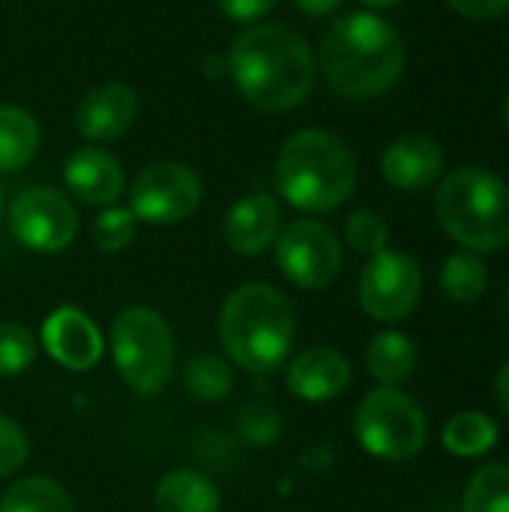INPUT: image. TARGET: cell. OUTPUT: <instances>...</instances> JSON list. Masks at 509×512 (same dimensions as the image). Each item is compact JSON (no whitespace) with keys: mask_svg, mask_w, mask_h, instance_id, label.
Instances as JSON below:
<instances>
[{"mask_svg":"<svg viewBox=\"0 0 509 512\" xmlns=\"http://www.w3.org/2000/svg\"><path fill=\"white\" fill-rule=\"evenodd\" d=\"M237 90L264 111L300 105L315 84V57L306 36L288 24L246 27L228 54Z\"/></svg>","mask_w":509,"mask_h":512,"instance_id":"6da1fadb","label":"cell"},{"mask_svg":"<svg viewBox=\"0 0 509 512\" xmlns=\"http://www.w3.org/2000/svg\"><path fill=\"white\" fill-rule=\"evenodd\" d=\"M321 72L330 87L348 99L387 93L405 69L402 36L372 12L339 18L321 42Z\"/></svg>","mask_w":509,"mask_h":512,"instance_id":"7a4b0ae2","label":"cell"},{"mask_svg":"<svg viewBox=\"0 0 509 512\" xmlns=\"http://www.w3.org/2000/svg\"><path fill=\"white\" fill-rule=\"evenodd\" d=\"M294 336V306L279 288L246 282L228 294L219 315V339L237 366L249 372L282 369L294 348Z\"/></svg>","mask_w":509,"mask_h":512,"instance_id":"3957f363","label":"cell"},{"mask_svg":"<svg viewBox=\"0 0 509 512\" xmlns=\"http://www.w3.org/2000/svg\"><path fill=\"white\" fill-rule=\"evenodd\" d=\"M276 183L297 210H336L357 186V162L348 144L324 129L294 132L276 162Z\"/></svg>","mask_w":509,"mask_h":512,"instance_id":"277c9868","label":"cell"},{"mask_svg":"<svg viewBox=\"0 0 509 512\" xmlns=\"http://www.w3.org/2000/svg\"><path fill=\"white\" fill-rule=\"evenodd\" d=\"M435 213L468 252H495L509 243V186L486 168L468 165L447 174L435 195Z\"/></svg>","mask_w":509,"mask_h":512,"instance_id":"5b68a950","label":"cell"},{"mask_svg":"<svg viewBox=\"0 0 509 512\" xmlns=\"http://www.w3.org/2000/svg\"><path fill=\"white\" fill-rule=\"evenodd\" d=\"M111 354L135 393L156 396L174 372V333L156 309L129 306L111 324Z\"/></svg>","mask_w":509,"mask_h":512,"instance_id":"8992f818","label":"cell"},{"mask_svg":"<svg viewBox=\"0 0 509 512\" xmlns=\"http://www.w3.org/2000/svg\"><path fill=\"white\" fill-rule=\"evenodd\" d=\"M354 435L360 447L384 462L414 459L429 438V423L423 408L399 387L372 390L354 417Z\"/></svg>","mask_w":509,"mask_h":512,"instance_id":"52a82bcc","label":"cell"},{"mask_svg":"<svg viewBox=\"0 0 509 512\" xmlns=\"http://www.w3.org/2000/svg\"><path fill=\"white\" fill-rule=\"evenodd\" d=\"M276 261L288 282L306 291H318L339 276L342 246L327 225L315 219H297L279 231Z\"/></svg>","mask_w":509,"mask_h":512,"instance_id":"ba28073f","label":"cell"},{"mask_svg":"<svg viewBox=\"0 0 509 512\" xmlns=\"http://www.w3.org/2000/svg\"><path fill=\"white\" fill-rule=\"evenodd\" d=\"M129 204L135 219L150 225H174L201 207V180L180 162H153L135 177Z\"/></svg>","mask_w":509,"mask_h":512,"instance_id":"9c48e42d","label":"cell"},{"mask_svg":"<svg viewBox=\"0 0 509 512\" xmlns=\"http://www.w3.org/2000/svg\"><path fill=\"white\" fill-rule=\"evenodd\" d=\"M12 237L33 252H63L78 234V213L72 201L48 186L24 189L9 207Z\"/></svg>","mask_w":509,"mask_h":512,"instance_id":"30bf717a","label":"cell"},{"mask_svg":"<svg viewBox=\"0 0 509 512\" xmlns=\"http://www.w3.org/2000/svg\"><path fill=\"white\" fill-rule=\"evenodd\" d=\"M423 294L420 264L405 252H378L369 258L360 276V306L375 321L408 318Z\"/></svg>","mask_w":509,"mask_h":512,"instance_id":"8fae6325","label":"cell"},{"mask_svg":"<svg viewBox=\"0 0 509 512\" xmlns=\"http://www.w3.org/2000/svg\"><path fill=\"white\" fill-rule=\"evenodd\" d=\"M42 345L45 351L72 372H87L102 360V333L99 327L75 306L54 309L42 324Z\"/></svg>","mask_w":509,"mask_h":512,"instance_id":"7c38bea8","label":"cell"},{"mask_svg":"<svg viewBox=\"0 0 509 512\" xmlns=\"http://www.w3.org/2000/svg\"><path fill=\"white\" fill-rule=\"evenodd\" d=\"M288 390L303 402L339 399L351 384V363L342 351L330 345H315L300 351L288 366Z\"/></svg>","mask_w":509,"mask_h":512,"instance_id":"4fadbf2b","label":"cell"},{"mask_svg":"<svg viewBox=\"0 0 509 512\" xmlns=\"http://www.w3.org/2000/svg\"><path fill=\"white\" fill-rule=\"evenodd\" d=\"M282 231V207L273 195H246L237 201L222 225V237L237 255H261L270 243H276Z\"/></svg>","mask_w":509,"mask_h":512,"instance_id":"5bb4252c","label":"cell"},{"mask_svg":"<svg viewBox=\"0 0 509 512\" xmlns=\"http://www.w3.org/2000/svg\"><path fill=\"white\" fill-rule=\"evenodd\" d=\"M381 171L402 192H423L444 174V150L429 135H405L384 150Z\"/></svg>","mask_w":509,"mask_h":512,"instance_id":"9a60e30c","label":"cell"},{"mask_svg":"<svg viewBox=\"0 0 509 512\" xmlns=\"http://www.w3.org/2000/svg\"><path fill=\"white\" fill-rule=\"evenodd\" d=\"M138 114L135 90L126 84H102L93 87L75 108V126L90 141H111L120 138Z\"/></svg>","mask_w":509,"mask_h":512,"instance_id":"2e32d148","label":"cell"},{"mask_svg":"<svg viewBox=\"0 0 509 512\" xmlns=\"http://www.w3.org/2000/svg\"><path fill=\"white\" fill-rule=\"evenodd\" d=\"M66 186L84 204H111L123 192V168L111 153L81 147L66 162Z\"/></svg>","mask_w":509,"mask_h":512,"instance_id":"e0dca14e","label":"cell"},{"mask_svg":"<svg viewBox=\"0 0 509 512\" xmlns=\"http://www.w3.org/2000/svg\"><path fill=\"white\" fill-rule=\"evenodd\" d=\"M222 495L216 483L192 468L168 471L156 486V510L159 512H219Z\"/></svg>","mask_w":509,"mask_h":512,"instance_id":"ac0fdd59","label":"cell"},{"mask_svg":"<svg viewBox=\"0 0 509 512\" xmlns=\"http://www.w3.org/2000/svg\"><path fill=\"white\" fill-rule=\"evenodd\" d=\"M417 360H420L417 345L399 330L378 333L366 351V366H369L372 378L381 381V387L405 384L417 372Z\"/></svg>","mask_w":509,"mask_h":512,"instance_id":"d6986e66","label":"cell"},{"mask_svg":"<svg viewBox=\"0 0 509 512\" xmlns=\"http://www.w3.org/2000/svg\"><path fill=\"white\" fill-rule=\"evenodd\" d=\"M39 150L36 120L15 105H0V171L24 168Z\"/></svg>","mask_w":509,"mask_h":512,"instance_id":"ffe728a7","label":"cell"},{"mask_svg":"<svg viewBox=\"0 0 509 512\" xmlns=\"http://www.w3.org/2000/svg\"><path fill=\"white\" fill-rule=\"evenodd\" d=\"M498 423L483 414V411H462L456 414L447 426H444V447L453 453V456H462V459H474V456H483L489 453L495 444H498Z\"/></svg>","mask_w":509,"mask_h":512,"instance_id":"44dd1931","label":"cell"},{"mask_svg":"<svg viewBox=\"0 0 509 512\" xmlns=\"http://www.w3.org/2000/svg\"><path fill=\"white\" fill-rule=\"evenodd\" d=\"M0 512H75V504L57 480L27 477L3 492Z\"/></svg>","mask_w":509,"mask_h":512,"instance_id":"7402d4cb","label":"cell"},{"mask_svg":"<svg viewBox=\"0 0 509 512\" xmlns=\"http://www.w3.org/2000/svg\"><path fill=\"white\" fill-rule=\"evenodd\" d=\"M441 288L453 303H474L489 288V267L477 252H456L441 267Z\"/></svg>","mask_w":509,"mask_h":512,"instance_id":"603a6c76","label":"cell"},{"mask_svg":"<svg viewBox=\"0 0 509 512\" xmlns=\"http://www.w3.org/2000/svg\"><path fill=\"white\" fill-rule=\"evenodd\" d=\"M462 512H509V465H483L462 498Z\"/></svg>","mask_w":509,"mask_h":512,"instance_id":"cb8c5ba5","label":"cell"},{"mask_svg":"<svg viewBox=\"0 0 509 512\" xmlns=\"http://www.w3.org/2000/svg\"><path fill=\"white\" fill-rule=\"evenodd\" d=\"M183 381H186V390H189L195 399H201V402H219V399H225V396L234 390V384H237L231 366H228L225 360H219V357H210V354L192 360V363L186 366Z\"/></svg>","mask_w":509,"mask_h":512,"instance_id":"d4e9b609","label":"cell"},{"mask_svg":"<svg viewBox=\"0 0 509 512\" xmlns=\"http://www.w3.org/2000/svg\"><path fill=\"white\" fill-rule=\"evenodd\" d=\"M138 234V219L132 210H123V207H108L105 213L96 216L93 222V246L102 249V252H120L126 249Z\"/></svg>","mask_w":509,"mask_h":512,"instance_id":"484cf974","label":"cell"},{"mask_svg":"<svg viewBox=\"0 0 509 512\" xmlns=\"http://www.w3.org/2000/svg\"><path fill=\"white\" fill-rule=\"evenodd\" d=\"M36 360L33 333L21 324H0V378L21 375Z\"/></svg>","mask_w":509,"mask_h":512,"instance_id":"4316f807","label":"cell"},{"mask_svg":"<svg viewBox=\"0 0 509 512\" xmlns=\"http://www.w3.org/2000/svg\"><path fill=\"white\" fill-rule=\"evenodd\" d=\"M345 237H348L351 249L372 258V255L387 249L390 228H387V219L378 210H357V213H351V219L345 225Z\"/></svg>","mask_w":509,"mask_h":512,"instance_id":"83f0119b","label":"cell"},{"mask_svg":"<svg viewBox=\"0 0 509 512\" xmlns=\"http://www.w3.org/2000/svg\"><path fill=\"white\" fill-rule=\"evenodd\" d=\"M27 453H30V441L24 429L0 414V477L15 474L27 462Z\"/></svg>","mask_w":509,"mask_h":512,"instance_id":"f1b7e54d","label":"cell"},{"mask_svg":"<svg viewBox=\"0 0 509 512\" xmlns=\"http://www.w3.org/2000/svg\"><path fill=\"white\" fill-rule=\"evenodd\" d=\"M459 15H465V18H477V21H483V18H498V15H504L509 12V0H447Z\"/></svg>","mask_w":509,"mask_h":512,"instance_id":"f546056e","label":"cell"},{"mask_svg":"<svg viewBox=\"0 0 509 512\" xmlns=\"http://www.w3.org/2000/svg\"><path fill=\"white\" fill-rule=\"evenodd\" d=\"M219 6L234 21H255L267 15L276 6V0H219Z\"/></svg>","mask_w":509,"mask_h":512,"instance_id":"4dcf8cb0","label":"cell"},{"mask_svg":"<svg viewBox=\"0 0 509 512\" xmlns=\"http://www.w3.org/2000/svg\"><path fill=\"white\" fill-rule=\"evenodd\" d=\"M306 15H327V12H333L342 0H294Z\"/></svg>","mask_w":509,"mask_h":512,"instance_id":"1f68e13d","label":"cell"},{"mask_svg":"<svg viewBox=\"0 0 509 512\" xmlns=\"http://www.w3.org/2000/svg\"><path fill=\"white\" fill-rule=\"evenodd\" d=\"M495 396H498L501 408L509 414V363L501 366V372H498V378H495Z\"/></svg>","mask_w":509,"mask_h":512,"instance_id":"d6a6232c","label":"cell"},{"mask_svg":"<svg viewBox=\"0 0 509 512\" xmlns=\"http://www.w3.org/2000/svg\"><path fill=\"white\" fill-rule=\"evenodd\" d=\"M366 6H372V9H390V6H396V3H402V0H363Z\"/></svg>","mask_w":509,"mask_h":512,"instance_id":"836d02e7","label":"cell"},{"mask_svg":"<svg viewBox=\"0 0 509 512\" xmlns=\"http://www.w3.org/2000/svg\"><path fill=\"white\" fill-rule=\"evenodd\" d=\"M0 213H3V195H0Z\"/></svg>","mask_w":509,"mask_h":512,"instance_id":"e575fe53","label":"cell"},{"mask_svg":"<svg viewBox=\"0 0 509 512\" xmlns=\"http://www.w3.org/2000/svg\"><path fill=\"white\" fill-rule=\"evenodd\" d=\"M507 120H509V99H507Z\"/></svg>","mask_w":509,"mask_h":512,"instance_id":"d590c367","label":"cell"}]
</instances>
